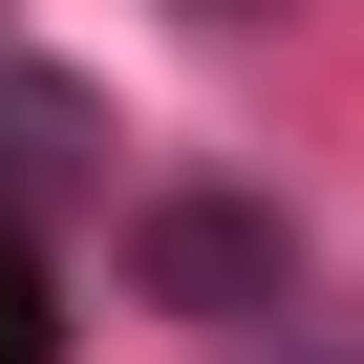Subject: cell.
<instances>
[{
    "instance_id": "1",
    "label": "cell",
    "mask_w": 364,
    "mask_h": 364,
    "mask_svg": "<svg viewBox=\"0 0 364 364\" xmlns=\"http://www.w3.org/2000/svg\"><path fill=\"white\" fill-rule=\"evenodd\" d=\"M129 279H150L171 321H279L300 236H279L257 193H150V215H129Z\"/></svg>"
},
{
    "instance_id": "2",
    "label": "cell",
    "mask_w": 364,
    "mask_h": 364,
    "mask_svg": "<svg viewBox=\"0 0 364 364\" xmlns=\"http://www.w3.org/2000/svg\"><path fill=\"white\" fill-rule=\"evenodd\" d=\"M86 129H107V107H86V86H43V65L0 86V236H22L43 193H86Z\"/></svg>"
},
{
    "instance_id": "3",
    "label": "cell",
    "mask_w": 364,
    "mask_h": 364,
    "mask_svg": "<svg viewBox=\"0 0 364 364\" xmlns=\"http://www.w3.org/2000/svg\"><path fill=\"white\" fill-rule=\"evenodd\" d=\"M0 364H43V257L0 236Z\"/></svg>"
},
{
    "instance_id": "4",
    "label": "cell",
    "mask_w": 364,
    "mask_h": 364,
    "mask_svg": "<svg viewBox=\"0 0 364 364\" xmlns=\"http://www.w3.org/2000/svg\"><path fill=\"white\" fill-rule=\"evenodd\" d=\"M193 22H257V0H193Z\"/></svg>"
}]
</instances>
